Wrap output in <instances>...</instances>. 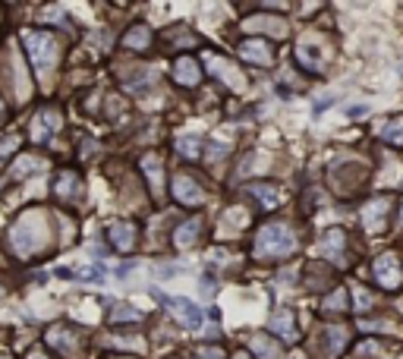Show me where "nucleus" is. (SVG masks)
I'll return each mask as SVG.
<instances>
[{
	"label": "nucleus",
	"mask_w": 403,
	"mask_h": 359,
	"mask_svg": "<svg viewBox=\"0 0 403 359\" xmlns=\"http://www.w3.org/2000/svg\"><path fill=\"white\" fill-rule=\"evenodd\" d=\"M47 243V221L41 211H25L13 227H10V252L16 259H32L41 252Z\"/></svg>",
	"instance_id": "nucleus-1"
},
{
	"label": "nucleus",
	"mask_w": 403,
	"mask_h": 359,
	"mask_svg": "<svg viewBox=\"0 0 403 359\" xmlns=\"http://www.w3.org/2000/svg\"><path fill=\"white\" fill-rule=\"evenodd\" d=\"M293 249H296L293 233L284 224H265L255 237V252L261 259H281V255H290Z\"/></svg>",
	"instance_id": "nucleus-2"
},
{
	"label": "nucleus",
	"mask_w": 403,
	"mask_h": 359,
	"mask_svg": "<svg viewBox=\"0 0 403 359\" xmlns=\"http://www.w3.org/2000/svg\"><path fill=\"white\" fill-rule=\"evenodd\" d=\"M25 51H29L32 67L41 73H51V67L57 63V38L51 32H29L25 35Z\"/></svg>",
	"instance_id": "nucleus-3"
},
{
	"label": "nucleus",
	"mask_w": 403,
	"mask_h": 359,
	"mask_svg": "<svg viewBox=\"0 0 403 359\" xmlns=\"http://www.w3.org/2000/svg\"><path fill=\"white\" fill-rule=\"evenodd\" d=\"M161 303H164L167 309H171L173 315H177V322L183 325V328H189V331H199L202 325V309L195 306V303H189L186 296H157Z\"/></svg>",
	"instance_id": "nucleus-4"
},
{
	"label": "nucleus",
	"mask_w": 403,
	"mask_h": 359,
	"mask_svg": "<svg viewBox=\"0 0 403 359\" xmlns=\"http://www.w3.org/2000/svg\"><path fill=\"white\" fill-rule=\"evenodd\" d=\"M375 277H378L381 287H400L403 284V271H400V262H397L394 252H384L375 262Z\"/></svg>",
	"instance_id": "nucleus-5"
},
{
	"label": "nucleus",
	"mask_w": 403,
	"mask_h": 359,
	"mask_svg": "<svg viewBox=\"0 0 403 359\" xmlns=\"http://www.w3.org/2000/svg\"><path fill=\"white\" fill-rule=\"evenodd\" d=\"M60 129V113L57 111H41L32 123V135H35V142H51V135Z\"/></svg>",
	"instance_id": "nucleus-6"
},
{
	"label": "nucleus",
	"mask_w": 403,
	"mask_h": 359,
	"mask_svg": "<svg viewBox=\"0 0 403 359\" xmlns=\"http://www.w3.org/2000/svg\"><path fill=\"white\" fill-rule=\"evenodd\" d=\"M107 237H111L113 249L129 252V249L135 246V224H129V221H113V224L107 227Z\"/></svg>",
	"instance_id": "nucleus-7"
},
{
	"label": "nucleus",
	"mask_w": 403,
	"mask_h": 359,
	"mask_svg": "<svg viewBox=\"0 0 403 359\" xmlns=\"http://www.w3.org/2000/svg\"><path fill=\"white\" fill-rule=\"evenodd\" d=\"M173 195H177V202L183 205H202V189L195 180H189L186 173H179V177H173Z\"/></svg>",
	"instance_id": "nucleus-8"
},
{
	"label": "nucleus",
	"mask_w": 403,
	"mask_h": 359,
	"mask_svg": "<svg viewBox=\"0 0 403 359\" xmlns=\"http://www.w3.org/2000/svg\"><path fill=\"white\" fill-rule=\"evenodd\" d=\"M391 211V202L388 199H372V202L366 205V211H362V224H366V230H381L384 227V215Z\"/></svg>",
	"instance_id": "nucleus-9"
},
{
	"label": "nucleus",
	"mask_w": 403,
	"mask_h": 359,
	"mask_svg": "<svg viewBox=\"0 0 403 359\" xmlns=\"http://www.w3.org/2000/svg\"><path fill=\"white\" fill-rule=\"evenodd\" d=\"M243 29L246 32H268V35H274V38H281V35H287V23L284 19H271V16H252V19H246L243 23Z\"/></svg>",
	"instance_id": "nucleus-10"
},
{
	"label": "nucleus",
	"mask_w": 403,
	"mask_h": 359,
	"mask_svg": "<svg viewBox=\"0 0 403 359\" xmlns=\"http://www.w3.org/2000/svg\"><path fill=\"white\" fill-rule=\"evenodd\" d=\"M239 57L249 60V63H259V67H265V63H271V47L261 41V38H252V41H246V45L239 47Z\"/></svg>",
	"instance_id": "nucleus-11"
},
{
	"label": "nucleus",
	"mask_w": 403,
	"mask_h": 359,
	"mask_svg": "<svg viewBox=\"0 0 403 359\" xmlns=\"http://www.w3.org/2000/svg\"><path fill=\"white\" fill-rule=\"evenodd\" d=\"M211 73H217L221 79H224L230 89H243V73L239 69H233V63L230 60H224V57H211Z\"/></svg>",
	"instance_id": "nucleus-12"
},
{
	"label": "nucleus",
	"mask_w": 403,
	"mask_h": 359,
	"mask_svg": "<svg viewBox=\"0 0 403 359\" xmlns=\"http://www.w3.org/2000/svg\"><path fill=\"white\" fill-rule=\"evenodd\" d=\"M173 76H177V83H179V85H199L202 69H199V63H195V60L179 57L177 63H173Z\"/></svg>",
	"instance_id": "nucleus-13"
},
{
	"label": "nucleus",
	"mask_w": 403,
	"mask_h": 359,
	"mask_svg": "<svg viewBox=\"0 0 403 359\" xmlns=\"http://www.w3.org/2000/svg\"><path fill=\"white\" fill-rule=\"evenodd\" d=\"M199 233H202V224H199V217H193V221H186V224H179V227H177L173 239H177V246H179V249H189V246H195Z\"/></svg>",
	"instance_id": "nucleus-14"
},
{
	"label": "nucleus",
	"mask_w": 403,
	"mask_h": 359,
	"mask_svg": "<svg viewBox=\"0 0 403 359\" xmlns=\"http://www.w3.org/2000/svg\"><path fill=\"white\" fill-rule=\"evenodd\" d=\"M268 328L274 331V334H281V337H293V334H296L293 312H290V309H281V312H274V318L268 322Z\"/></svg>",
	"instance_id": "nucleus-15"
},
{
	"label": "nucleus",
	"mask_w": 403,
	"mask_h": 359,
	"mask_svg": "<svg viewBox=\"0 0 403 359\" xmlns=\"http://www.w3.org/2000/svg\"><path fill=\"white\" fill-rule=\"evenodd\" d=\"M142 171H145V177H149V183H151V189H161L164 186V173H161V157L157 155H145L142 157Z\"/></svg>",
	"instance_id": "nucleus-16"
},
{
	"label": "nucleus",
	"mask_w": 403,
	"mask_h": 359,
	"mask_svg": "<svg viewBox=\"0 0 403 359\" xmlns=\"http://www.w3.org/2000/svg\"><path fill=\"white\" fill-rule=\"evenodd\" d=\"M321 340H328V344H325V356H334V353L344 350L347 331L344 328H325V331H321Z\"/></svg>",
	"instance_id": "nucleus-17"
},
{
	"label": "nucleus",
	"mask_w": 403,
	"mask_h": 359,
	"mask_svg": "<svg viewBox=\"0 0 403 359\" xmlns=\"http://www.w3.org/2000/svg\"><path fill=\"white\" fill-rule=\"evenodd\" d=\"M38 171H45V161L35 155H23L13 164V177H29V173H38Z\"/></svg>",
	"instance_id": "nucleus-18"
},
{
	"label": "nucleus",
	"mask_w": 403,
	"mask_h": 359,
	"mask_svg": "<svg viewBox=\"0 0 403 359\" xmlns=\"http://www.w3.org/2000/svg\"><path fill=\"white\" fill-rule=\"evenodd\" d=\"M321 309H325V312H344V309H350V296H347L344 287L334 290V293H328L325 303H321Z\"/></svg>",
	"instance_id": "nucleus-19"
},
{
	"label": "nucleus",
	"mask_w": 403,
	"mask_h": 359,
	"mask_svg": "<svg viewBox=\"0 0 403 359\" xmlns=\"http://www.w3.org/2000/svg\"><path fill=\"white\" fill-rule=\"evenodd\" d=\"M149 38H151L149 25H135V29L127 32V47H139V51H145V47H149Z\"/></svg>",
	"instance_id": "nucleus-20"
},
{
	"label": "nucleus",
	"mask_w": 403,
	"mask_h": 359,
	"mask_svg": "<svg viewBox=\"0 0 403 359\" xmlns=\"http://www.w3.org/2000/svg\"><path fill=\"white\" fill-rule=\"evenodd\" d=\"M340 249H344V233H340V230H328V233H325V237H321V246H318V252L340 255Z\"/></svg>",
	"instance_id": "nucleus-21"
},
{
	"label": "nucleus",
	"mask_w": 403,
	"mask_h": 359,
	"mask_svg": "<svg viewBox=\"0 0 403 359\" xmlns=\"http://www.w3.org/2000/svg\"><path fill=\"white\" fill-rule=\"evenodd\" d=\"M384 142L391 145H403V117H391L384 127Z\"/></svg>",
	"instance_id": "nucleus-22"
},
{
	"label": "nucleus",
	"mask_w": 403,
	"mask_h": 359,
	"mask_svg": "<svg viewBox=\"0 0 403 359\" xmlns=\"http://www.w3.org/2000/svg\"><path fill=\"white\" fill-rule=\"evenodd\" d=\"M249 193H252L255 199H259V202L265 205V208H274V205L281 202V195H277V189H274V186H252Z\"/></svg>",
	"instance_id": "nucleus-23"
},
{
	"label": "nucleus",
	"mask_w": 403,
	"mask_h": 359,
	"mask_svg": "<svg viewBox=\"0 0 403 359\" xmlns=\"http://www.w3.org/2000/svg\"><path fill=\"white\" fill-rule=\"evenodd\" d=\"M76 186H79V180H76V173H60L57 177V195L60 199H69V195L76 193Z\"/></svg>",
	"instance_id": "nucleus-24"
},
{
	"label": "nucleus",
	"mask_w": 403,
	"mask_h": 359,
	"mask_svg": "<svg viewBox=\"0 0 403 359\" xmlns=\"http://www.w3.org/2000/svg\"><path fill=\"white\" fill-rule=\"evenodd\" d=\"M139 318H142V312H139V309H133V306H113L111 309V322H139Z\"/></svg>",
	"instance_id": "nucleus-25"
},
{
	"label": "nucleus",
	"mask_w": 403,
	"mask_h": 359,
	"mask_svg": "<svg viewBox=\"0 0 403 359\" xmlns=\"http://www.w3.org/2000/svg\"><path fill=\"white\" fill-rule=\"evenodd\" d=\"M252 350L259 353L261 359H277V350L271 347V340H261V337H255V340H252Z\"/></svg>",
	"instance_id": "nucleus-26"
},
{
	"label": "nucleus",
	"mask_w": 403,
	"mask_h": 359,
	"mask_svg": "<svg viewBox=\"0 0 403 359\" xmlns=\"http://www.w3.org/2000/svg\"><path fill=\"white\" fill-rule=\"evenodd\" d=\"M179 151L189 155V157H195L199 155V145H195V139H179Z\"/></svg>",
	"instance_id": "nucleus-27"
},
{
	"label": "nucleus",
	"mask_w": 403,
	"mask_h": 359,
	"mask_svg": "<svg viewBox=\"0 0 403 359\" xmlns=\"http://www.w3.org/2000/svg\"><path fill=\"white\" fill-rule=\"evenodd\" d=\"M227 151H230V145H224V142H211V145H208V155H211V157H224Z\"/></svg>",
	"instance_id": "nucleus-28"
},
{
	"label": "nucleus",
	"mask_w": 403,
	"mask_h": 359,
	"mask_svg": "<svg viewBox=\"0 0 403 359\" xmlns=\"http://www.w3.org/2000/svg\"><path fill=\"white\" fill-rule=\"evenodd\" d=\"M183 274V271L177 268V265H171V268H157V277H161V281H171V277H179Z\"/></svg>",
	"instance_id": "nucleus-29"
},
{
	"label": "nucleus",
	"mask_w": 403,
	"mask_h": 359,
	"mask_svg": "<svg viewBox=\"0 0 403 359\" xmlns=\"http://www.w3.org/2000/svg\"><path fill=\"white\" fill-rule=\"evenodd\" d=\"M193 359H221V350H217V347L215 350H199Z\"/></svg>",
	"instance_id": "nucleus-30"
},
{
	"label": "nucleus",
	"mask_w": 403,
	"mask_h": 359,
	"mask_svg": "<svg viewBox=\"0 0 403 359\" xmlns=\"http://www.w3.org/2000/svg\"><path fill=\"white\" fill-rule=\"evenodd\" d=\"M10 149H16V139H7V142L0 145V155H7V151H10Z\"/></svg>",
	"instance_id": "nucleus-31"
},
{
	"label": "nucleus",
	"mask_w": 403,
	"mask_h": 359,
	"mask_svg": "<svg viewBox=\"0 0 403 359\" xmlns=\"http://www.w3.org/2000/svg\"><path fill=\"white\" fill-rule=\"evenodd\" d=\"M400 224H403V208H400Z\"/></svg>",
	"instance_id": "nucleus-32"
},
{
	"label": "nucleus",
	"mask_w": 403,
	"mask_h": 359,
	"mask_svg": "<svg viewBox=\"0 0 403 359\" xmlns=\"http://www.w3.org/2000/svg\"><path fill=\"white\" fill-rule=\"evenodd\" d=\"M237 359H249V356H237Z\"/></svg>",
	"instance_id": "nucleus-33"
},
{
	"label": "nucleus",
	"mask_w": 403,
	"mask_h": 359,
	"mask_svg": "<svg viewBox=\"0 0 403 359\" xmlns=\"http://www.w3.org/2000/svg\"><path fill=\"white\" fill-rule=\"evenodd\" d=\"M0 359H7V356H3V353H0Z\"/></svg>",
	"instance_id": "nucleus-34"
}]
</instances>
